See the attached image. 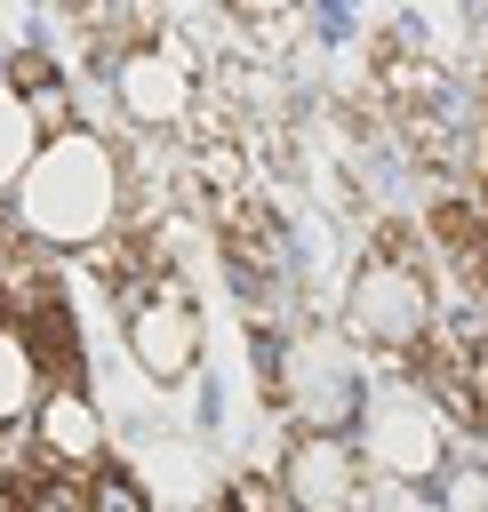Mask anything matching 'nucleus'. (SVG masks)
<instances>
[{"label": "nucleus", "instance_id": "7", "mask_svg": "<svg viewBox=\"0 0 488 512\" xmlns=\"http://www.w3.org/2000/svg\"><path fill=\"white\" fill-rule=\"evenodd\" d=\"M360 456L368 472L400 480V488H424L448 472V424L416 400V392H384V400H360Z\"/></svg>", "mask_w": 488, "mask_h": 512}, {"label": "nucleus", "instance_id": "3", "mask_svg": "<svg viewBox=\"0 0 488 512\" xmlns=\"http://www.w3.org/2000/svg\"><path fill=\"white\" fill-rule=\"evenodd\" d=\"M104 72H112V104H120V120H128L136 136L184 144L192 104H200V56H192V48L152 40V48H128L120 64H104Z\"/></svg>", "mask_w": 488, "mask_h": 512}, {"label": "nucleus", "instance_id": "5", "mask_svg": "<svg viewBox=\"0 0 488 512\" xmlns=\"http://www.w3.org/2000/svg\"><path fill=\"white\" fill-rule=\"evenodd\" d=\"M120 336H128L136 376H152V384H184V376L200 368V344H208L192 280H184V272H160V280H152V296L120 312Z\"/></svg>", "mask_w": 488, "mask_h": 512}, {"label": "nucleus", "instance_id": "4", "mask_svg": "<svg viewBox=\"0 0 488 512\" xmlns=\"http://www.w3.org/2000/svg\"><path fill=\"white\" fill-rule=\"evenodd\" d=\"M24 448L40 472L56 480H88L112 464V424H104V400L88 384H40L32 408H24Z\"/></svg>", "mask_w": 488, "mask_h": 512}, {"label": "nucleus", "instance_id": "9", "mask_svg": "<svg viewBox=\"0 0 488 512\" xmlns=\"http://www.w3.org/2000/svg\"><path fill=\"white\" fill-rule=\"evenodd\" d=\"M32 392H40V376H32L24 344H16V328L0 320V432H24V408H32Z\"/></svg>", "mask_w": 488, "mask_h": 512}, {"label": "nucleus", "instance_id": "8", "mask_svg": "<svg viewBox=\"0 0 488 512\" xmlns=\"http://www.w3.org/2000/svg\"><path fill=\"white\" fill-rule=\"evenodd\" d=\"M80 512H160V504H152L144 472L104 464V472H88V480H80Z\"/></svg>", "mask_w": 488, "mask_h": 512}, {"label": "nucleus", "instance_id": "10", "mask_svg": "<svg viewBox=\"0 0 488 512\" xmlns=\"http://www.w3.org/2000/svg\"><path fill=\"white\" fill-rule=\"evenodd\" d=\"M32 152H40V136L24 128V112H16V96L0 88V192H8L16 176H24V160H32Z\"/></svg>", "mask_w": 488, "mask_h": 512}, {"label": "nucleus", "instance_id": "11", "mask_svg": "<svg viewBox=\"0 0 488 512\" xmlns=\"http://www.w3.org/2000/svg\"><path fill=\"white\" fill-rule=\"evenodd\" d=\"M216 512H280V496H272V480H256V472H240L232 488H224V504Z\"/></svg>", "mask_w": 488, "mask_h": 512}, {"label": "nucleus", "instance_id": "6", "mask_svg": "<svg viewBox=\"0 0 488 512\" xmlns=\"http://www.w3.org/2000/svg\"><path fill=\"white\" fill-rule=\"evenodd\" d=\"M368 488H376V472L352 432H288L280 480H272V496L288 512H368Z\"/></svg>", "mask_w": 488, "mask_h": 512}, {"label": "nucleus", "instance_id": "2", "mask_svg": "<svg viewBox=\"0 0 488 512\" xmlns=\"http://www.w3.org/2000/svg\"><path fill=\"white\" fill-rule=\"evenodd\" d=\"M336 336L344 344H368L384 360H408L424 336H432V272L416 264H392V256H360L352 280H344V304H336Z\"/></svg>", "mask_w": 488, "mask_h": 512}, {"label": "nucleus", "instance_id": "1", "mask_svg": "<svg viewBox=\"0 0 488 512\" xmlns=\"http://www.w3.org/2000/svg\"><path fill=\"white\" fill-rule=\"evenodd\" d=\"M8 208L32 248H96L104 232H120V152L96 128H72L24 160Z\"/></svg>", "mask_w": 488, "mask_h": 512}]
</instances>
